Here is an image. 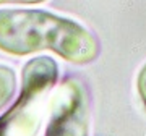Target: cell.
Segmentation results:
<instances>
[{"instance_id": "cell-3", "label": "cell", "mask_w": 146, "mask_h": 136, "mask_svg": "<svg viewBox=\"0 0 146 136\" xmlns=\"http://www.w3.org/2000/svg\"><path fill=\"white\" fill-rule=\"evenodd\" d=\"M89 97L81 81L65 79L52 96L46 136H88Z\"/></svg>"}, {"instance_id": "cell-5", "label": "cell", "mask_w": 146, "mask_h": 136, "mask_svg": "<svg viewBox=\"0 0 146 136\" xmlns=\"http://www.w3.org/2000/svg\"><path fill=\"white\" fill-rule=\"evenodd\" d=\"M136 88H138V94H140L141 102H143V105L146 107V63L143 65V68H141L140 73H138Z\"/></svg>"}, {"instance_id": "cell-6", "label": "cell", "mask_w": 146, "mask_h": 136, "mask_svg": "<svg viewBox=\"0 0 146 136\" xmlns=\"http://www.w3.org/2000/svg\"><path fill=\"white\" fill-rule=\"evenodd\" d=\"M46 0H0V5L5 3H26V5H33V3H42Z\"/></svg>"}, {"instance_id": "cell-2", "label": "cell", "mask_w": 146, "mask_h": 136, "mask_svg": "<svg viewBox=\"0 0 146 136\" xmlns=\"http://www.w3.org/2000/svg\"><path fill=\"white\" fill-rule=\"evenodd\" d=\"M57 78L58 67L50 57H36L25 65L18 99L0 117V136H37Z\"/></svg>"}, {"instance_id": "cell-1", "label": "cell", "mask_w": 146, "mask_h": 136, "mask_svg": "<svg viewBox=\"0 0 146 136\" xmlns=\"http://www.w3.org/2000/svg\"><path fill=\"white\" fill-rule=\"evenodd\" d=\"M0 50L28 55L52 50L67 62L84 65L101 52L98 37L81 23L46 10H0Z\"/></svg>"}, {"instance_id": "cell-4", "label": "cell", "mask_w": 146, "mask_h": 136, "mask_svg": "<svg viewBox=\"0 0 146 136\" xmlns=\"http://www.w3.org/2000/svg\"><path fill=\"white\" fill-rule=\"evenodd\" d=\"M16 71L8 65H0V110L3 109L16 91Z\"/></svg>"}]
</instances>
